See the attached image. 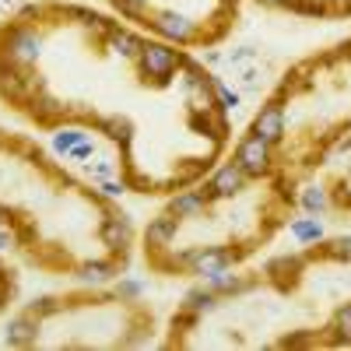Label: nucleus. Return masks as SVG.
Instances as JSON below:
<instances>
[{
    "mask_svg": "<svg viewBox=\"0 0 351 351\" xmlns=\"http://www.w3.org/2000/svg\"><path fill=\"white\" fill-rule=\"evenodd\" d=\"M285 348H299V344H313V334H295V337H285Z\"/></svg>",
    "mask_w": 351,
    "mask_h": 351,
    "instance_id": "obj_30",
    "label": "nucleus"
},
{
    "mask_svg": "<svg viewBox=\"0 0 351 351\" xmlns=\"http://www.w3.org/2000/svg\"><path fill=\"white\" fill-rule=\"evenodd\" d=\"M232 263H236V253L225 246H197L180 256V267H186L190 274H200V278H211V274L232 267Z\"/></svg>",
    "mask_w": 351,
    "mask_h": 351,
    "instance_id": "obj_3",
    "label": "nucleus"
},
{
    "mask_svg": "<svg viewBox=\"0 0 351 351\" xmlns=\"http://www.w3.org/2000/svg\"><path fill=\"white\" fill-rule=\"evenodd\" d=\"M99 239H102V246H109L112 253H127L130 250V243H134V225H130V218L127 215H106L102 218V225H99Z\"/></svg>",
    "mask_w": 351,
    "mask_h": 351,
    "instance_id": "obj_6",
    "label": "nucleus"
},
{
    "mask_svg": "<svg viewBox=\"0 0 351 351\" xmlns=\"http://www.w3.org/2000/svg\"><path fill=\"white\" fill-rule=\"evenodd\" d=\"M260 4H271V8H285L288 0H260Z\"/></svg>",
    "mask_w": 351,
    "mask_h": 351,
    "instance_id": "obj_32",
    "label": "nucleus"
},
{
    "mask_svg": "<svg viewBox=\"0 0 351 351\" xmlns=\"http://www.w3.org/2000/svg\"><path fill=\"white\" fill-rule=\"evenodd\" d=\"M21 14H25V18H32V14H43V8H39V4H25Z\"/></svg>",
    "mask_w": 351,
    "mask_h": 351,
    "instance_id": "obj_31",
    "label": "nucleus"
},
{
    "mask_svg": "<svg viewBox=\"0 0 351 351\" xmlns=\"http://www.w3.org/2000/svg\"><path fill=\"white\" fill-rule=\"evenodd\" d=\"M106 200H120L123 193H127V183L120 180V183H116V180H102V190H99Z\"/></svg>",
    "mask_w": 351,
    "mask_h": 351,
    "instance_id": "obj_27",
    "label": "nucleus"
},
{
    "mask_svg": "<svg viewBox=\"0 0 351 351\" xmlns=\"http://www.w3.org/2000/svg\"><path fill=\"white\" fill-rule=\"evenodd\" d=\"M18 243V236H14V232L11 228H0V253H4V250H11Z\"/></svg>",
    "mask_w": 351,
    "mask_h": 351,
    "instance_id": "obj_29",
    "label": "nucleus"
},
{
    "mask_svg": "<svg viewBox=\"0 0 351 351\" xmlns=\"http://www.w3.org/2000/svg\"><path fill=\"white\" fill-rule=\"evenodd\" d=\"M88 134L81 130V127H60L53 134V152H60V155H71V148L74 144H81Z\"/></svg>",
    "mask_w": 351,
    "mask_h": 351,
    "instance_id": "obj_21",
    "label": "nucleus"
},
{
    "mask_svg": "<svg viewBox=\"0 0 351 351\" xmlns=\"http://www.w3.org/2000/svg\"><path fill=\"white\" fill-rule=\"evenodd\" d=\"M236 162L243 172H246V180H260V176H267L271 172V144L250 134L246 141H239V148H236Z\"/></svg>",
    "mask_w": 351,
    "mask_h": 351,
    "instance_id": "obj_4",
    "label": "nucleus"
},
{
    "mask_svg": "<svg viewBox=\"0 0 351 351\" xmlns=\"http://www.w3.org/2000/svg\"><path fill=\"white\" fill-rule=\"evenodd\" d=\"M327 256L351 263V236H337L334 243H327Z\"/></svg>",
    "mask_w": 351,
    "mask_h": 351,
    "instance_id": "obj_25",
    "label": "nucleus"
},
{
    "mask_svg": "<svg viewBox=\"0 0 351 351\" xmlns=\"http://www.w3.org/2000/svg\"><path fill=\"white\" fill-rule=\"evenodd\" d=\"M299 204H302V208L309 211V215H324L327 208H330V197H327V190L324 186H306L302 190V197H299Z\"/></svg>",
    "mask_w": 351,
    "mask_h": 351,
    "instance_id": "obj_18",
    "label": "nucleus"
},
{
    "mask_svg": "<svg viewBox=\"0 0 351 351\" xmlns=\"http://www.w3.org/2000/svg\"><path fill=\"white\" fill-rule=\"evenodd\" d=\"M330 330H334V344H351V302H344L337 313H334V324H330Z\"/></svg>",
    "mask_w": 351,
    "mask_h": 351,
    "instance_id": "obj_19",
    "label": "nucleus"
},
{
    "mask_svg": "<svg viewBox=\"0 0 351 351\" xmlns=\"http://www.w3.org/2000/svg\"><path fill=\"white\" fill-rule=\"evenodd\" d=\"M43 56V36L32 25H14L0 36V60H8L14 67H32Z\"/></svg>",
    "mask_w": 351,
    "mask_h": 351,
    "instance_id": "obj_1",
    "label": "nucleus"
},
{
    "mask_svg": "<svg viewBox=\"0 0 351 351\" xmlns=\"http://www.w3.org/2000/svg\"><path fill=\"white\" fill-rule=\"evenodd\" d=\"M253 134L256 137H263L274 148V144H281V137H285V112H281V106L278 102H271V106H263L260 112H256V120H253Z\"/></svg>",
    "mask_w": 351,
    "mask_h": 351,
    "instance_id": "obj_9",
    "label": "nucleus"
},
{
    "mask_svg": "<svg viewBox=\"0 0 351 351\" xmlns=\"http://www.w3.org/2000/svg\"><path fill=\"white\" fill-rule=\"evenodd\" d=\"M208 288H211V291H218V295H243V291H250V288H253V281H250V278H243V274H236L232 267H225V271H218V274H211V278H208Z\"/></svg>",
    "mask_w": 351,
    "mask_h": 351,
    "instance_id": "obj_14",
    "label": "nucleus"
},
{
    "mask_svg": "<svg viewBox=\"0 0 351 351\" xmlns=\"http://www.w3.org/2000/svg\"><path fill=\"white\" fill-rule=\"evenodd\" d=\"M169 211L176 218H200L204 211H208V197H204L200 190H183V193H176L169 200Z\"/></svg>",
    "mask_w": 351,
    "mask_h": 351,
    "instance_id": "obj_12",
    "label": "nucleus"
},
{
    "mask_svg": "<svg viewBox=\"0 0 351 351\" xmlns=\"http://www.w3.org/2000/svg\"><path fill=\"white\" fill-rule=\"evenodd\" d=\"M99 127H102V130H106L112 141H123V144H130V123H127V120H120V116H109V120H102Z\"/></svg>",
    "mask_w": 351,
    "mask_h": 351,
    "instance_id": "obj_23",
    "label": "nucleus"
},
{
    "mask_svg": "<svg viewBox=\"0 0 351 351\" xmlns=\"http://www.w3.org/2000/svg\"><path fill=\"white\" fill-rule=\"evenodd\" d=\"M95 155V141H81V144H74V148H71V155L67 158H74V162H84V158H92Z\"/></svg>",
    "mask_w": 351,
    "mask_h": 351,
    "instance_id": "obj_28",
    "label": "nucleus"
},
{
    "mask_svg": "<svg viewBox=\"0 0 351 351\" xmlns=\"http://www.w3.org/2000/svg\"><path fill=\"white\" fill-rule=\"evenodd\" d=\"M137 67L152 81H169L183 67V53L176 46H169V43H144L141 53H137Z\"/></svg>",
    "mask_w": 351,
    "mask_h": 351,
    "instance_id": "obj_2",
    "label": "nucleus"
},
{
    "mask_svg": "<svg viewBox=\"0 0 351 351\" xmlns=\"http://www.w3.org/2000/svg\"><path fill=\"white\" fill-rule=\"evenodd\" d=\"M0 221H4V208H0Z\"/></svg>",
    "mask_w": 351,
    "mask_h": 351,
    "instance_id": "obj_35",
    "label": "nucleus"
},
{
    "mask_svg": "<svg viewBox=\"0 0 351 351\" xmlns=\"http://www.w3.org/2000/svg\"><path fill=\"white\" fill-rule=\"evenodd\" d=\"M291 239L302 243V246H313V243H324V225H319L316 218H295L288 225Z\"/></svg>",
    "mask_w": 351,
    "mask_h": 351,
    "instance_id": "obj_17",
    "label": "nucleus"
},
{
    "mask_svg": "<svg viewBox=\"0 0 351 351\" xmlns=\"http://www.w3.org/2000/svg\"><path fill=\"white\" fill-rule=\"evenodd\" d=\"M246 190V172L236 165V162H228V165H221L211 180H208V186H204L200 193L208 197V204L211 200H225V197H236V193H243Z\"/></svg>",
    "mask_w": 351,
    "mask_h": 351,
    "instance_id": "obj_5",
    "label": "nucleus"
},
{
    "mask_svg": "<svg viewBox=\"0 0 351 351\" xmlns=\"http://www.w3.org/2000/svg\"><path fill=\"white\" fill-rule=\"evenodd\" d=\"M8 8H14V0H0V11H8Z\"/></svg>",
    "mask_w": 351,
    "mask_h": 351,
    "instance_id": "obj_33",
    "label": "nucleus"
},
{
    "mask_svg": "<svg viewBox=\"0 0 351 351\" xmlns=\"http://www.w3.org/2000/svg\"><path fill=\"white\" fill-rule=\"evenodd\" d=\"M180 221H183V218H176L172 211L152 218L148 228H144V243H148V250H165V246L176 239V232H180Z\"/></svg>",
    "mask_w": 351,
    "mask_h": 351,
    "instance_id": "obj_10",
    "label": "nucleus"
},
{
    "mask_svg": "<svg viewBox=\"0 0 351 351\" xmlns=\"http://www.w3.org/2000/svg\"><path fill=\"white\" fill-rule=\"evenodd\" d=\"M211 88H215V102H218V109H225V112H236L239 109V92L236 88H228L221 77H211Z\"/></svg>",
    "mask_w": 351,
    "mask_h": 351,
    "instance_id": "obj_20",
    "label": "nucleus"
},
{
    "mask_svg": "<svg viewBox=\"0 0 351 351\" xmlns=\"http://www.w3.org/2000/svg\"><path fill=\"white\" fill-rule=\"evenodd\" d=\"M112 8L127 18H144L148 14V0H112Z\"/></svg>",
    "mask_w": 351,
    "mask_h": 351,
    "instance_id": "obj_24",
    "label": "nucleus"
},
{
    "mask_svg": "<svg viewBox=\"0 0 351 351\" xmlns=\"http://www.w3.org/2000/svg\"><path fill=\"white\" fill-rule=\"evenodd\" d=\"M0 306H4V291H0Z\"/></svg>",
    "mask_w": 351,
    "mask_h": 351,
    "instance_id": "obj_34",
    "label": "nucleus"
},
{
    "mask_svg": "<svg viewBox=\"0 0 351 351\" xmlns=\"http://www.w3.org/2000/svg\"><path fill=\"white\" fill-rule=\"evenodd\" d=\"M144 295V281H137V278H120V285H116V299L120 302H134V299H141Z\"/></svg>",
    "mask_w": 351,
    "mask_h": 351,
    "instance_id": "obj_22",
    "label": "nucleus"
},
{
    "mask_svg": "<svg viewBox=\"0 0 351 351\" xmlns=\"http://www.w3.org/2000/svg\"><path fill=\"white\" fill-rule=\"evenodd\" d=\"M39 337V316L36 313H21L14 319H8V327H4V344L8 348H28V344H36Z\"/></svg>",
    "mask_w": 351,
    "mask_h": 351,
    "instance_id": "obj_8",
    "label": "nucleus"
},
{
    "mask_svg": "<svg viewBox=\"0 0 351 351\" xmlns=\"http://www.w3.org/2000/svg\"><path fill=\"white\" fill-rule=\"evenodd\" d=\"M302 267H306L302 256H274V260H267L263 274H267L278 288H288V285H295V278L302 274Z\"/></svg>",
    "mask_w": 351,
    "mask_h": 351,
    "instance_id": "obj_11",
    "label": "nucleus"
},
{
    "mask_svg": "<svg viewBox=\"0 0 351 351\" xmlns=\"http://www.w3.org/2000/svg\"><path fill=\"white\" fill-rule=\"evenodd\" d=\"M180 309H190L197 316H208V313L218 309V291H211L208 285H204V288H190L183 295V302H180Z\"/></svg>",
    "mask_w": 351,
    "mask_h": 351,
    "instance_id": "obj_16",
    "label": "nucleus"
},
{
    "mask_svg": "<svg viewBox=\"0 0 351 351\" xmlns=\"http://www.w3.org/2000/svg\"><path fill=\"white\" fill-rule=\"evenodd\" d=\"M152 28H155L158 36L172 39V43H190V39L197 36V21H190V18L180 14V11H158V14L152 18Z\"/></svg>",
    "mask_w": 351,
    "mask_h": 351,
    "instance_id": "obj_7",
    "label": "nucleus"
},
{
    "mask_svg": "<svg viewBox=\"0 0 351 351\" xmlns=\"http://www.w3.org/2000/svg\"><path fill=\"white\" fill-rule=\"evenodd\" d=\"M116 274H120V267H116V263H109V260H88V263H81V267L74 271V278H77L81 285H92V288L112 281Z\"/></svg>",
    "mask_w": 351,
    "mask_h": 351,
    "instance_id": "obj_13",
    "label": "nucleus"
},
{
    "mask_svg": "<svg viewBox=\"0 0 351 351\" xmlns=\"http://www.w3.org/2000/svg\"><path fill=\"white\" fill-rule=\"evenodd\" d=\"M56 309H60V302L49 299V295H46V299H36V302H28V313H36L39 319H43V316H53Z\"/></svg>",
    "mask_w": 351,
    "mask_h": 351,
    "instance_id": "obj_26",
    "label": "nucleus"
},
{
    "mask_svg": "<svg viewBox=\"0 0 351 351\" xmlns=\"http://www.w3.org/2000/svg\"><path fill=\"white\" fill-rule=\"evenodd\" d=\"M106 46L116 53V56H123V60H130V56H137L141 53V39L134 36V32H127V28H116V25H109L106 28Z\"/></svg>",
    "mask_w": 351,
    "mask_h": 351,
    "instance_id": "obj_15",
    "label": "nucleus"
}]
</instances>
